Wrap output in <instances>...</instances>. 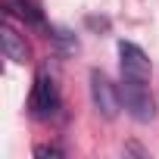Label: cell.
I'll return each mask as SVG.
<instances>
[{
	"label": "cell",
	"mask_w": 159,
	"mask_h": 159,
	"mask_svg": "<svg viewBox=\"0 0 159 159\" xmlns=\"http://www.w3.org/2000/svg\"><path fill=\"white\" fill-rule=\"evenodd\" d=\"M119 91H122V106H125V112H128L134 122L147 125V122L156 119V100H153V94H150V81L122 78V81H119Z\"/></svg>",
	"instance_id": "6da1fadb"
},
{
	"label": "cell",
	"mask_w": 159,
	"mask_h": 159,
	"mask_svg": "<svg viewBox=\"0 0 159 159\" xmlns=\"http://www.w3.org/2000/svg\"><path fill=\"white\" fill-rule=\"evenodd\" d=\"M59 106H62V100H59L56 81H53L47 72H38L34 75V84H31V94H28V112L34 119L47 122V119H53L59 112Z\"/></svg>",
	"instance_id": "7a4b0ae2"
},
{
	"label": "cell",
	"mask_w": 159,
	"mask_h": 159,
	"mask_svg": "<svg viewBox=\"0 0 159 159\" xmlns=\"http://www.w3.org/2000/svg\"><path fill=\"white\" fill-rule=\"evenodd\" d=\"M91 103H94V109H97L103 119H109V122L119 119V112L125 109V106H122V91H119V84H112L100 69L91 72Z\"/></svg>",
	"instance_id": "3957f363"
},
{
	"label": "cell",
	"mask_w": 159,
	"mask_h": 159,
	"mask_svg": "<svg viewBox=\"0 0 159 159\" xmlns=\"http://www.w3.org/2000/svg\"><path fill=\"white\" fill-rule=\"evenodd\" d=\"M119 69H122V78H134V81H150L153 75L150 56L131 41H119Z\"/></svg>",
	"instance_id": "277c9868"
},
{
	"label": "cell",
	"mask_w": 159,
	"mask_h": 159,
	"mask_svg": "<svg viewBox=\"0 0 159 159\" xmlns=\"http://www.w3.org/2000/svg\"><path fill=\"white\" fill-rule=\"evenodd\" d=\"M0 44H3V56H7V59H13V62H28V59H31L28 44L19 38V31H16L10 22L3 25V31H0Z\"/></svg>",
	"instance_id": "5b68a950"
},
{
	"label": "cell",
	"mask_w": 159,
	"mask_h": 159,
	"mask_svg": "<svg viewBox=\"0 0 159 159\" xmlns=\"http://www.w3.org/2000/svg\"><path fill=\"white\" fill-rule=\"evenodd\" d=\"M10 16H16V19H22L25 25H31V28H41V31H50V25H47V19H44V13L31 3V0H13L10 3V10H7Z\"/></svg>",
	"instance_id": "8992f818"
},
{
	"label": "cell",
	"mask_w": 159,
	"mask_h": 159,
	"mask_svg": "<svg viewBox=\"0 0 159 159\" xmlns=\"http://www.w3.org/2000/svg\"><path fill=\"white\" fill-rule=\"evenodd\" d=\"M34 156L38 159H44V156H62V150L53 147V143H44V147H34Z\"/></svg>",
	"instance_id": "52a82bcc"
}]
</instances>
